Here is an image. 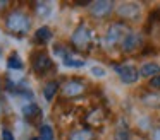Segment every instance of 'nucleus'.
<instances>
[{
    "instance_id": "obj_23",
    "label": "nucleus",
    "mask_w": 160,
    "mask_h": 140,
    "mask_svg": "<svg viewBox=\"0 0 160 140\" xmlns=\"http://www.w3.org/2000/svg\"><path fill=\"white\" fill-rule=\"evenodd\" d=\"M152 140H160V128H155L152 132Z\"/></svg>"
},
{
    "instance_id": "obj_2",
    "label": "nucleus",
    "mask_w": 160,
    "mask_h": 140,
    "mask_svg": "<svg viewBox=\"0 0 160 140\" xmlns=\"http://www.w3.org/2000/svg\"><path fill=\"white\" fill-rule=\"evenodd\" d=\"M71 43H72L78 50H86L91 43V31L88 29L84 24H79V26L74 29L72 36H71Z\"/></svg>"
},
{
    "instance_id": "obj_14",
    "label": "nucleus",
    "mask_w": 160,
    "mask_h": 140,
    "mask_svg": "<svg viewBox=\"0 0 160 140\" xmlns=\"http://www.w3.org/2000/svg\"><path fill=\"white\" fill-rule=\"evenodd\" d=\"M57 89H59V84H57L55 80H50L43 85V96H45L47 101H52L55 92H57Z\"/></svg>"
},
{
    "instance_id": "obj_7",
    "label": "nucleus",
    "mask_w": 160,
    "mask_h": 140,
    "mask_svg": "<svg viewBox=\"0 0 160 140\" xmlns=\"http://www.w3.org/2000/svg\"><path fill=\"white\" fill-rule=\"evenodd\" d=\"M117 14L124 19H136L139 16V5L138 3H132V2H128V3H121L117 9Z\"/></svg>"
},
{
    "instance_id": "obj_18",
    "label": "nucleus",
    "mask_w": 160,
    "mask_h": 140,
    "mask_svg": "<svg viewBox=\"0 0 160 140\" xmlns=\"http://www.w3.org/2000/svg\"><path fill=\"white\" fill-rule=\"evenodd\" d=\"M40 138L42 140H53V130L50 125H42L40 126Z\"/></svg>"
},
{
    "instance_id": "obj_8",
    "label": "nucleus",
    "mask_w": 160,
    "mask_h": 140,
    "mask_svg": "<svg viewBox=\"0 0 160 140\" xmlns=\"http://www.w3.org/2000/svg\"><path fill=\"white\" fill-rule=\"evenodd\" d=\"M83 92H84V85L78 80H69L62 87V94L66 97H76V96L83 94Z\"/></svg>"
},
{
    "instance_id": "obj_9",
    "label": "nucleus",
    "mask_w": 160,
    "mask_h": 140,
    "mask_svg": "<svg viewBox=\"0 0 160 140\" xmlns=\"http://www.w3.org/2000/svg\"><path fill=\"white\" fill-rule=\"evenodd\" d=\"M50 68H52V60H50L48 55H47L45 51L36 55L35 56V70L38 72V74H45Z\"/></svg>"
},
{
    "instance_id": "obj_17",
    "label": "nucleus",
    "mask_w": 160,
    "mask_h": 140,
    "mask_svg": "<svg viewBox=\"0 0 160 140\" xmlns=\"http://www.w3.org/2000/svg\"><path fill=\"white\" fill-rule=\"evenodd\" d=\"M91 132H88V130H76V132L71 133L69 140H91Z\"/></svg>"
},
{
    "instance_id": "obj_3",
    "label": "nucleus",
    "mask_w": 160,
    "mask_h": 140,
    "mask_svg": "<svg viewBox=\"0 0 160 140\" xmlns=\"http://www.w3.org/2000/svg\"><path fill=\"white\" fill-rule=\"evenodd\" d=\"M128 33L129 31L124 24H112L108 27L107 34H105V44L107 46H114L117 43H122V39L128 36Z\"/></svg>"
},
{
    "instance_id": "obj_21",
    "label": "nucleus",
    "mask_w": 160,
    "mask_h": 140,
    "mask_svg": "<svg viewBox=\"0 0 160 140\" xmlns=\"http://www.w3.org/2000/svg\"><path fill=\"white\" fill-rule=\"evenodd\" d=\"M150 87L160 89V75H155L153 79H150Z\"/></svg>"
},
{
    "instance_id": "obj_16",
    "label": "nucleus",
    "mask_w": 160,
    "mask_h": 140,
    "mask_svg": "<svg viewBox=\"0 0 160 140\" xmlns=\"http://www.w3.org/2000/svg\"><path fill=\"white\" fill-rule=\"evenodd\" d=\"M143 102L150 108H160V94L158 92H153V94H148L143 97Z\"/></svg>"
},
{
    "instance_id": "obj_22",
    "label": "nucleus",
    "mask_w": 160,
    "mask_h": 140,
    "mask_svg": "<svg viewBox=\"0 0 160 140\" xmlns=\"http://www.w3.org/2000/svg\"><path fill=\"white\" fill-rule=\"evenodd\" d=\"M2 140H14V135L11 133V130H7V128L2 130Z\"/></svg>"
},
{
    "instance_id": "obj_19",
    "label": "nucleus",
    "mask_w": 160,
    "mask_h": 140,
    "mask_svg": "<svg viewBox=\"0 0 160 140\" xmlns=\"http://www.w3.org/2000/svg\"><path fill=\"white\" fill-rule=\"evenodd\" d=\"M115 140H131V137H129V130L128 128H117V132H115Z\"/></svg>"
},
{
    "instance_id": "obj_11",
    "label": "nucleus",
    "mask_w": 160,
    "mask_h": 140,
    "mask_svg": "<svg viewBox=\"0 0 160 140\" xmlns=\"http://www.w3.org/2000/svg\"><path fill=\"white\" fill-rule=\"evenodd\" d=\"M40 115H42V109H40V106L35 104V102H29V104L22 106V116H24L26 120H35V118H38Z\"/></svg>"
},
{
    "instance_id": "obj_20",
    "label": "nucleus",
    "mask_w": 160,
    "mask_h": 140,
    "mask_svg": "<svg viewBox=\"0 0 160 140\" xmlns=\"http://www.w3.org/2000/svg\"><path fill=\"white\" fill-rule=\"evenodd\" d=\"M91 74L97 75V77H105L107 72H105V68H102V67H93V68H91Z\"/></svg>"
},
{
    "instance_id": "obj_5",
    "label": "nucleus",
    "mask_w": 160,
    "mask_h": 140,
    "mask_svg": "<svg viewBox=\"0 0 160 140\" xmlns=\"http://www.w3.org/2000/svg\"><path fill=\"white\" fill-rule=\"evenodd\" d=\"M112 9H114V3L108 2V0H98V2L90 3V12H91V16H95V17L108 16V14L112 12Z\"/></svg>"
},
{
    "instance_id": "obj_1",
    "label": "nucleus",
    "mask_w": 160,
    "mask_h": 140,
    "mask_svg": "<svg viewBox=\"0 0 160 140\" xmlns=\"http://www.w3.org/2000/svg\"><path fill=\"white\" fill-rule=\"evenodd\" d=\"M5 26L14 34H26L29 31V27H31V20H29V17L24 12L14 10V12H11L5 17Z\"/></svg>"
},
{
    "instance_id": "obj_13",
    "label": "nucleus",
    "mask_w": 160,
    "mask_h": 140,
    "mask_svg": "<svg viewBox=\"0 0 160 140\" xmlns=\"http://www.w3.org/2000/svg\"><path fill=\"white\" fill-rule=\"evenodd\" d=\"M139 75L141 77H155V75H160V65L157 63H145L139 70Z\"/></svg>"
},
{
    "instance_id": "obj_6",
    "label": "nucleus",
    "mask_w": 160,
    "mask_h": 140,
    "mask_svg": "<svg viewBox=\"0 0 160 140\" xmlns=\"http://www.w3.org/2000/svg\"><path fill=\"white\" fill-rule=\"evenodd\" d=\"M141 34H136V33H128V36L122 39L121 46L126 53H131V51H136L139 46H141Z\"/></svg>"
},
{
    "instance_id": "obj_25",
    "label": "nucleus",
    "mask_w": 160,
    "mask_h": 140,
    "mask_svg": "<svg viewBox=\"0 0 160 140\" xmlns=\"http://www.w3.org/2000/svg\"><path fill=\"white\" fill-rule=\"evenodd\" d=\"M33 140H38V138H33ZM40 140H42V138H40Z\"/></svg>"
},
{
    "instance_id": "obj_12",
    "label": "nucleus",
    "mask_w": 160,
    "mask_h": 140,
    "mask_svg": "<svg viewBox=\"0 0 160 140\" xmlns=\"http://www.w3.org/2000/svg\"><path fill=\"white\" fill-rule=\"evenodd\" d=\"M52 36H53V34H52V29H50L48 26L38 27V29H36V33H35V39L38 41V43H42V44L52 41Z\"/></svg>"
},
{
    "instance_id": "obj_10",
    "label": "nucleus",
    "mask_w": 160,
    "mask_h": 140,
    "mask_svg": "<svg viewBox=\"0 0 160 140\" xmlns=\"http://www.w3.org/2000/svg\"><path fill=\"white\" fill-rule=\"evenodd\" d=\"M62 60H64V65H66V67H74V68L84 67V60H83V58L74 56V55L69 53V51H62Z\"/></svg>"
},
{
    "instance_id": "obj_4",
    "label": "nucleus",
    "mask_w": 160,
    "mask_h": 140,
    "mask_svg": "<svg viewBox=\"0 0 160 140\" xmlns=\"http://www.w3.org/2000/svg\"><path fill=\"white\" fill-rule=\"evenodd\" d=\"M115 72L119 74V77H121V80L124 82V84H132V82H136L139 77V72L136 70L132 65H117V67H115Z\"/></svg>"
},
{
    "instance_id": "obj_24",
    "label": "nucleus",
    "mask_w": 160,
    "mask_h": 140,
    "mask_svg": "<svg viewBox=\"0 0 160 140\" xmlns=\"http://www.w3.org/2000/svg\"><path fill=\"white\" fill-rule=\"evenodd\" d=\"M9 5V2H5V0H2V2H0V7H7Z\"/></svg>"
},
{
    "instance_id": "obj_15",
    "label": "nucleus",
    "mask_w": 160,
    "mask_h": 140,
    "mask_svg": "<svg viewBox=\"0 0 160 140\" xmlns=\"http://www.w3.org/2000/svg\"><path fill=\"white\" fill-rule=\"evenodd\" d=\"M7 67L11 68V70H21V68L24 67V63H22V60L19 58L18 53H12L11 56L7 58Z\"/></svg>"
}]
</instances>
